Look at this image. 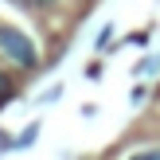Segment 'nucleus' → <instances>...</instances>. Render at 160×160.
<instances>
[{
    "label": "nucleus",
    "instance_id": "nucleus-1",
    "mask_svg": "<svg viewBox=\"0 0 160 160\" xmlns=\"http://www.w3.org/2000/svg\"><path fill=\"white\" fill-rule=\"evenodd\" d=\"M0 51H4L16 67H35V59H39L35 47H31V39L20 35L16 28H0Z\"/></svg>",
    "mask_w": 160,
    "mask_h": 160
},
{
    "label": "nucleus",
    "instance_id": "nucleus-2",
    "mask_svg": "<svg viewBox=\"0 0 160 160\" xmlns=\"http://www.w3.org/2000/svg\"><path fill=\"white\" fill-rule=\"evenodd\" d=\"M35 133H39V125H28V129H23V133H20V137H16V141H12V145H16V148H28V145H31V141H35Z\"/></svg>",
    "mask_w": 160,
    "mask_h": 160
},
{
    "label": "nucleus",
    "instance_id": "nucleus-3",
    "mask_svg": "<svg viewBox=\"0 0 160 160\" xmlns=\"http://www.w3.org/2000/svg\"><path fill=\"white\" fill-rule=\"evenodd\" d=\"M156 67H160V59H145V62H141V70H137V74H152Z\"/></svg>",
    "mask_w": 160,
    "mask_h": 160
},
{
    "label": "nucleus",
    "instance_id": "nucleus-4",
    "mask_svg": "<svg viewBox=\"0 0 160 160\" xmlns=\"http://www.w3.org/2000/svg\"><path fill=\"white\" fill-rule=\"evenodd\" d=\"M8 94H12V82H8V78L0 74V98H8Z\"/></svg>",
    "mask_w": 160,
    "mask_h": 160
},
{
    "label": "nucleus",
    "instance_id": "nucleus-5",
    "mask_svg": "<svg viewBox=\"0 0 160 160\" xmlns=\"http://www.w3.org/2000/svg\"><path fill=\"white\" fill-rule=\"evenodd\" d=\"M137 156H148V160H160V148H145V152H137Z\"/></svg>",
    "mask_w": 160,
    "mask_h": 160
},
{
    "label": "nucleus",
    "instance_id": "nucleus-6",
    "mask_svg": "<svg viewBox=\"0 0 160 160\" xmlns=\"http://www.w3.org/2000/svg\"><path fill=\"white\" fill-rule=\"evenodd\" d=\"M28 4H55V0H28Z\"/></svg>",
    "mask_w": 160,
    "mask_h": 160
}]
</instances>
